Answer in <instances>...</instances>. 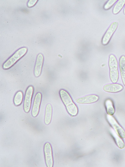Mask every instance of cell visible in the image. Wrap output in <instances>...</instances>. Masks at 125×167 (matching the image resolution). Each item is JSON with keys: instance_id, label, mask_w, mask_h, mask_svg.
Segmentation results:
<instances>
[{"instance_id": "15", "label": "cell", "mask_w": 125, "mask_h": 167, "mask_svg": "<svg viewBox=\"0 0 125 167\" xmlns=\"http://www.w3.org/2000/svg\"><path fill=\"white\" fill-rule=\"evenodd\" d=\"M105 105L108 114L111 115H113L115 109L112 100L110 99H107L105 102Z\"/></svg>"}, {"instance_id": "18", "label": "cell", "mask_w": 125, "mask_h": 167, "mask_svg": "<svg viewBox=\"0 0 125 167\" xmlns=\"http://www.w3.org/2000/svg\"><path fill=\"white\" fill-rule=\"evenodd\" d=\"M117 1V0H109L104 5V9L106 10L109 9Z\"/></svg>"}, {"instance_id": "8", "label": "cell", "mask_w": 125, "mask_h": 167, "mask_svg": "<svg viewBox=\"0 0 125 167\" xmlns=\"http://www.w3.org/2000/svg\"><path fill=\"white\" fill-rule=\"evenodd\" d=\"M42 99L41 93H37L34 97L31 111L32 115L33 117H36L39 113Z\"/></svg>"}, {"instance_id": "3", "label": "cell", "mask_w": 125, "mask_h": 167, "mask_svg": "<svg viewBox=\"0 0 125 167\" xmlns=\"http://www.w3.org/2000/svg\"><path fill=\"white\" fill-rule=\"evenodd\" d=\"M108 65L110 80L113 83H116L119 78L118 64L116 58L113 54L109 55Z\"/></svg>"}, {"instance_id": "2", "label": "cell", "mask_w": 125, "mask_h": 167, "mask_svg": "<svg viewBox=\"0 0 125 167\" xmlns=\"http://www.w3.org/2000/svg\"><path fill=\"white\" fill-rule=\"evenodd\" d=\"M27 51L28 49L26 47L18 49L4 62L2 65L3 68L6 70L11 67L26 54Z\"/></svg>"}, {"instance_id": "11", "label": "cell", "mask_w": 125, "mask_h": 167, "mask_svg": "<svg viewBox=\"0 0 125 167\" xmlns=\"http://www.w3.org/2000/svg\"><path fill=\"white\" fill-rule=\"evenodd\" d=\"M123 89V86L121 84L113 83L104 85L103 90L109 93H117L122 91Z\"/></svg>"}, {"instance_id": "17", "label": "cell", "mask_w": 125, "mask_h": 167, "mask_svg": "<svg viewBox=\"0 0 125 167\" xmlns=\"http://www.w3.org/2000/svg\"><path fill=\"white\" fill-rule=\"evenodd\" d=\"M125 5V0L118 1L113 8V13L114 14L118 13L122 9Z\"/></svg>"}, {"instance_id": "19", "label": "cell", "mask_w": 125, "mask_h": 167, "mask_svg": "<svg viewBox=\"0 0 125 167\" xmlns=\"http://www.w3.org/2000/svg\"><path fill=\"white\" fill-rule=\"evenodd\" d=\"M37 0H29L27 4L29 8L33 6L37 2Z\"/></svg>"}, {"instance_id": "16", "label": "cell", "mask_w": 125, "mask_h": 167, "mask_svg": "<svg viewBox=\"0 0 125 167\" xmlns=\"http://www.w3.org/2000/svg\"><path fill=\"white\" fill-rule=\"evenodd\" d=\"M23 98V93L21 91H18L15 94L13 100V103L16 106H19L22 103Z\"/></svg>"}, {"instance_id": "14", "label": "cell", "mask_w": 125, "mask_h": 167, "mask_svg": "<svg viewBox=\"0 0 125 167\" xmlns=\"http://www.w3.org/2000/svg\"><path fill=\"white\" fill-rule=\"evenodd\" d=\"M110 132L118 147L120 149L124 148L125 147V144L122 138L113 129H111Z\"/></svg>"}, {"instance_id": "20", "label": "cell", "mask_w": 125, "mask_h": 167, "mask_svg": "<svg viewBox=\"0 0 125 167\" xmlns=\"http://www.w3.org/2000/svg\"><path fill=\"white\" fill-rule=\"evenodd\" d=\"M123 13L125 15V6L123 9Z\"/></svg>"}, {"instance_id": "10", "label": "cell", "mask_w": 125, "mask_h": 167, "mask_svg": "<svg viewBox=\"0 0 125 167\" xmlns=\"http://www.w3.org/2000/svg\"><path fill=\"white\" fill-rule=\"evenodd\" d=\"M99 99V97L94 94H91L77 98V103L80 104H88L94 103Z\"/></svg>"}, {"instance_id": "13", "label": "cell", "mask_w": 125, "mask_h": 167, "mask_svg": "<svg viewBox=\"0 0 125 167\" xmlns=\"http://www.w3.org/2000/svg\"><path fill=\"white\" fill-rule=\"evenodd\" d=\"M119 65L122 81L125 86V56L122 55L120 57Z\"/></svg>"}, {"instance_id": "9", "label": "cell", "mask_w": 125, "mask_h": 167, "mask_svg": "<svg viewBox=\"0 0 125 167\" xmlns=\"http://www.w3.org/2000/svg\"><path fill=\"white\" fill-rule=\"evenodd\" d=\"M44 61V56L42 53H39L37 55L34 70V74L36 77L40 75Z\"/></svg>"}, {"instance_id": "6", "label": "cell", "mask_w": 125, "mask_h": 167, "mask_svg": "<svg viewBox=\"0 0 125 167\" xmlns=\"http://www.w3.org/2000/svg\"><path fill=\"white\" fill-rule=\"evenodd\" d=\"M33 92L34 87L32 86H29L26 91L23 108L24 111L26 113H28L30 111Z\"/></svg>"}, {"instance_id": "4", "label": "cell", "mask_w": 125, "mask_h": 167, "mask_svg": "<svg viewBox=\"0 0 125 167\" xmlns=\"http://www.w3.org/2000/svg\"><path fill=\"white\" fill-rule=\"evenodd\" d=\"M43 152L45 162L47 167H52L53 165V158L52 150L50 143L46 142L44 144Z\"/></svg>"}, {"instance_id": "5", "label": "cell", "mask_w": 125, "mask_h": 167, "mask_svg": "<svg viewBox=\"0 0 125 167\" xmlns=\"http://www.w3.org/2000/svg\"><path fill=\"white\" fill-rule=\"evenodd\" d=\"M106 118L109 124L115 131L122 138H125V131L112 115L107 114Z\"/></svg>"}, {"instance_id": "1", "label": "cell", "mask_w": 125, "mask_h": 167, "mask_svg": "<svg viewBox=\"0 0 125 167\" xmlns=\"http://www.w3.org/2000/svg\"><path fill=\"white\" fill-rule=\"evenodd\" d=\"M59 95L68 113L72 116L77 115L78 112V107L68 93L66 90L62 89L59 91Z\"/></svg>"}, {"instance_id": "7", "label": "cell", "mask_w": 125, "mask_h": 167, "mask_svg": "<svg viewBox=\"0 0 125 167\" xmlns=\"http://www.w3.org/2000/svg\"><path fill=\"white\" fill-rule=\"evenodd\" d=\"M118 26V23L116 21L113 22L110 24L102 37V43L103 45H106L108 43Z\"/></svg>"}, {"instance_id": "12", "label": "cell", "mask_w": 125, "mask_h": 167, "mask_svg": "<svg viewBox=\"0 0 125 167\" xmlns=\"http://www.w3.org/2000/svg\"><path fill=\"white\" fill-rule=\"evenodd\" d=\"M52 108L51 104L48 103L47 104L45 109L44 117V122L46 125L50 124L52 118Z\"/></svg>"}]
</instances>
